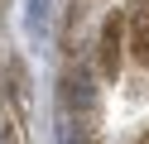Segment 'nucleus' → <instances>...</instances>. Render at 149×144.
Here are the masks:
<instances>
[{"instance_id":"nucleus-3","label":"nucleus","mask_w":149,"mask_h":144,"mask_svg":"<svg viewBox=\"0 0 149 144\" xmlns=\"http://www.w3.org/2000/svg\"><path fill=\"white\" fill-rule=\"evenodd\" d=\"M130 53L139 67H149V0L130 5Z\"/></svg>"},{"instance_id":"nucleus-2","label":"nucleus","mask_w":149,"mask_h":144,"mask_svg":"<svg viewBox=\"0 0 149 144\" xmlns=\"http://www.w3.org/2000/svg\"><path fill=\"white\" fill-rule=\"evenodd\" d=\"M125 10H111L106 24H101V43H96V63H101V77H111L116 82L120 72V48H125Z\"/></svg>"},{"instance_id":"nucleus-5","label":"nucleus","mask_w":149,"mask_h":144,"mask_svg":"<svg viewBox=\"0 0 149 144\" xmlns=\"http://www.w3.org/2000/svg\"><path fill=\"white\" fill-rule=\"evenodd\" d=\"M130 144H149V130H139V134H135V139H130Z\"/></svg>"},{"instance_id":"nucleus-1","label":"nucleus","mask_w":149,"mask_h":144,"mask_svg":"<svg viewBox=\"0 0 149 144\" xmlns=\"http://www.w3.org/2000/svg\"><path fill=\"white\" fill-rule=\"evenodd\" d=\"M58 101H63V115H91L96 86H91V72H87V67H68V72L58 77Z\"/></svg>"},{"instance_id":"nucleus-4","label":"nucleus","mask_w":149,"mask_h":144,"mask_svg":"<svg viewBox=\"0 0 149 144\" xmlns=\"http://www.w3.org/2000/svg\"><path fill=\"white\" fill-rule=\"evenodd\" d=\"M58 144H96V120L91 115H63Z\"/></svg>"}]
</instances>
